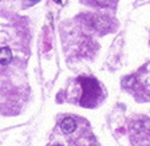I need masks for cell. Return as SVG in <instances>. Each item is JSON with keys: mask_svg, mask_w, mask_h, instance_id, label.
<instances>
[{"mask_svg": "<svg viewBox=\"0 0 150 146\" xmlns=\"http://www.w3.org/2000/svg\"><path fill=\"white\" fill-rule=\"evenodd\" d=\"M79 81H81L82 89H83L81 103L83 106H87V107L88 106H94L100 93L98 82L95 79H91V78H81Z\"/></svg>", "mask_w": 150, "mask_h": 146, "instance_id": "obj_1", "label": "cell"}, {"mask_svg": "<svg viewBox=\"0 0 150 146\" xmlns=\"http://www.w3.org/2000/svg\"><path fill=\"white\" fill-rule=\"evenodd\" d=\"M75 128H76V123H75V121L72 118H64L60 122V129H62V131L66 134L72 133V131L75 130Z\"/></svg>", "mask_w": 150, "mask_h": 146, "instance_id": "obj_2", "label": "cell"}, {"mask_svg": "<svg viewBox=\"0 0 150 146\" xmlns=\"http://www.w3.org/2000/svg\"><path fill=\"white\" fill-rule=\"evenodd\" d=\"M12 60V52L8 47L0 48V64H8Z\"/></svg>", "mask_w": 150, "mask_h": 146, "instance_id": "obj_3", "label": "cell"}, {"mask_svg": "<svg viewBox=\"0 0 150 146\" xmlns=\"http://www.w3.org/2000/svg\"><path fill=\"white\" fill-rule=\"evenodd\" d=\"M95 3H97L98 6L105 7V6H107V4L110 3V0H95Z\"/></svg>", "mask_w": 150, "mask_h": 146, "instance_id": "obj_4", "label": "cell"}, {"mask_svg": "<svg viewBox=\"0 0 150 146\" xmlns=\"http://www.w3.org/2000/svg\"><path fill=\"white\" fill-rule=\"evenodd\" d=\"M39 0H27L24 3V7H30V6H32V4H35V3H38Z\"/></svg>", "mask_w": 150, "mask_h": 146, "instance_id": "obj_5", "label": "cell"}]
</instances>
